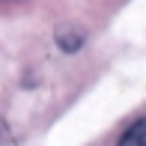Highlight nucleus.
Returning a JSON list of instances; mask_svg holds the SVG:
<instances>
[{
	"label": "nucleus",
	"mask_w": 146,
	"mask_h": 146,
	"mask_svg": "<svg viewBox=\"0 0 146 146\" xmlns=\"http://www.w3.org/2000/svg\"><path fill=\"white\" fill-rule=\"evenodd\" d=\"M119 146H146V116L137 119V122L119 137Z\"/></svg>",
	"instance_id": "1"
},
{
	"label": "nucleus",
	"mask_w": 146,
	"mask_h": 146,
	"mask_svg": "<svg viewBox=\"0 0 146 146\" xmlns=\"http://www.w3.org/2000/svg\"><path fill=\"white\" fill-rule=\"evenodd\" d=\"M57 42H60L63 51H78L81 42H84V33H78V30H60L57 33Z\"/></svg>",
	"instance_id": "2"
}]
</instances>
